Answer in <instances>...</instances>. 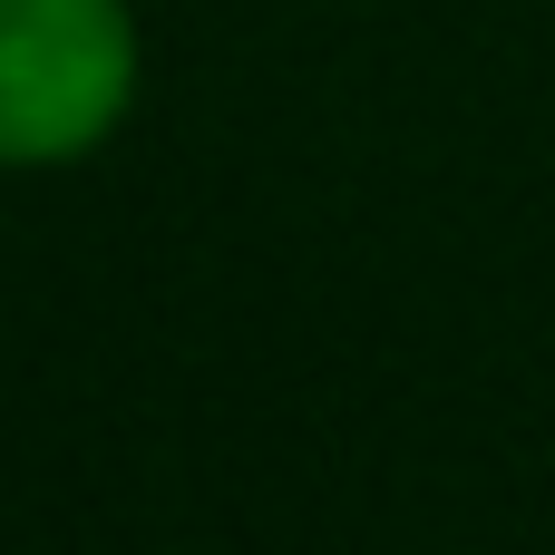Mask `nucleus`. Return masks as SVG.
<instances>
[{"label":"nucleus","instance_id":"obj_1","mask_svg":"<svg viewBox=\"0 0 555 555\" xmlns=\"http://www.w3.org/2000/svg\"><path fill=\"white\" fill-rule=\"evenodd\" d=\"M137 98L127 0H0V166L88 156Z\"/></svg>","mask_w":555,"mask_h":555}]
</instances>
